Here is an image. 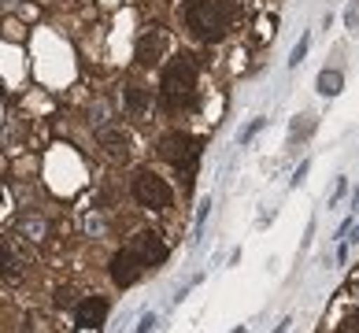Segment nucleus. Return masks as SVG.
Segmentation results:
<instances>
[{
  "instance_id": "nucleus-13",
  "label": "nucleus",
  "mask_w": 359,
  "mask_h": 333,
  "mask_svg": "<svg viewBox=\"0 0 359 333\" xmlns=\"http://www.w3.org/2000/svg\"><path fill=\"white\" fill-rule=\"evenodd\" d=\"M308 45H311V37L304 34L300 41L292 45V52H289V67H300V63H304V56H308Z\"/></svg>"
},
{
  "instance_id": "nucleus-4",
  "label": "nucleus",
  "mask_w": 359,
  "mask_h": 333,
  "mask_svg": "<svg viewBox=\"0 0 359 333\" xmlns=\"http://www.w3.org/2000/svg\"><path fill=\"white\" fill-rule=\"evenodd\" d=\"M134 200L141 208H152V211H163L170 208V200H175V193H170V185L156 175V170H137L134 175Z\"/></svg>"
},
{
  "instance_id": "nucleus-14",
  "label": "nucleus",
  "mask_w": 359,
  "mask_h": 333,
  "mask_svg": "<svg viewBox=\"0 0 359 333\" xmlns=\"http://www.w3.org/2000/svg\"><path fill=\"white\" fill-rule=\"evenodd\" d=\"M52 304H56V308H74V292L63 285V289H56V297H52Z\"/></svg>"
},
{
  "instance_id": "nucleus-16",
  "label": "nucleus",
  "mask_w": 359,
  "mask_h": 333,
  "mask_svg": "<svg viewBox=\"0 0 359 333\" xmlns=\"http://www.w3.org/2000/svg\"><path fill=\"white\" fill-rule=\"evenodd\" d=\"M263 123H267V118H256V123H252V126H248V130H245V133H241V144H248V141H252V137H256V133H259V130H263Z\"/></svg>"
},
{
  "instance_id": "nucleus-15",
  "label": "nucleus",
  "mask_w": 359,
  "mask_h": 333,
  "mask_svg": "<svg viewBox=\"0 0 359 333\" xmlns=\"http://www.w3.org/2000/svg\"><path fill=\"white\" fill-rule=\"evenodd\" d=\"M337 333H359V311H355V315H348V318H344V322L337 326Z\"/></svg>"
},
{
  "instance_id": "nucleus-2",
  "label": "nucleus",
  "mask_w": 359,
  "mask_h": 333,
  "mask_svg": "<svg viewBox=\"0 0 359 333\" xmlns=\"http://www.w3.org/2000/svg\"><path fill=\"white\" fill-rule=\"evenodd\" d=\"M233 22V0H185V26L201 41H222Z\"/></svg>"
},
{
  "instance_id": "nucleus-12",
  "label": "nucleus",
  "mask_w": 359,
  "mask_h": 333,
  "mask_svg": "<svg viewBox=\"0 0 359 333\" xmlns=\"http://www.w3.org/2000/svg\"><path fill=\"white\" fill-rule=\"evenodd\" d=\"M126 108H130V115H144V108H149V89L130 82L126 86Z\"/></svg>"
},
{
  "instance_id": "nucleus-1",
  "label": "nucleus",
  "mask_w": 359,
  "mask_h": 333,
  "mask_svg": "<svg viewBox=\"0 0 359 333\" xmlns=\"http://www.w3.org/2000/svg\"><path fill=\"white\" fill-rule=\"evenodd\" d=\"M196 100V63L189 52L175 56L163 67V78H159V104L167 111H182V108H193Z\"/></svg>"
},
{
  "instance_id": "nucleus-7",
  "label": "nucleus",
  "mask_w": 359,
  "mask_h": 333,
  "mask_svg": "<svg viewBox=\"0 0 359 333\" xmlns=\"http://www.w3.org/2000/svg\"><path fill=\"white\" fill-rule=\"evenodd\" d=\"M130 248H134L137 256L144 259V266H159V263L167 259V245H163V237H159L156 230H141Z\"/></svg>"
},
{
  "instance_id": "nucleus-10",
  "label": "nucleus",
  "mask_w": 359,
  "mask_h": 333,
  "mask_svg": "<svg viewBox=\"0 0 359 333\" xmlns=\"http://www.w3.org/2000/svg\"><path fill=\"white\" fill-rule=\"evenodd\" d=\"M22 274H26V263H22V256L15 252V245L8 241V237H0V278L4 282H22Z\"/></svg>"
},
{
  "instance_id": "nucleus-18",
  "label": "nucleus",
  "mask_w": 359,
  "mask_h": 333,
  "mask_svg": "<svg viewBox=\"0 0 359 333\" xmlns=\"http://www.w3.org/2000/svg\"><path fill=\"white\" fill-rule=\"evenodd\" d=\"M344 22H348V30H355V26H359V4H352V8H348V15H344Z\"/></svg>"
},
{
  "instance_id": "nucleus-3",
  "label": "nucleus",
  "mask_w": 359,
  "mask_h": 333,
  "mask_svg": "<svg viewBox=\"0 0 359 333\" xmlns=\"http://www.w3.org/2000/svg\"><path fill=\"white\" fill-rule=\"evenodd\" d=\"M201 152H204V141L193 137V133H182V130L167 133V137L159 141V156H163L170 167L185 170V175H193V170H196V159H201Z\"/></svg>"
},
{
  "instance_id": "nucleus-5",
  "label": "nucleus",
  "mask_w": 359,
  "mask_h": 333,
  "mask_svg": "<svg viewBox=\"0 0 359 333\" xmlns=\"http://www.w3.org/2000/svg\"><path fill=\"white\" fill-rule=\"evenodd\" d=\"M144 271H149V266H144V259L137 256L134 248H123V252H115V256H111V263H108V274H111V282H115L118 289H130V285H137Z\"/></svg>"
},
{
  "instance_id": "nucleus-17",
  "label": "nucleus",
  "mask_w": 359,
  "mask_h": 333,
  "mask_svg": "<svg viewBox=\"0 0 359 333\" xmlns=\"http://www.w3.org/2000/svg\"><path fill=\"white\" fill-rule=\"evenodd\" d=\"M308 170H311V163H308V159H304V163L297 167V175H292V185H300L304 178H308Z\"/></svg>"
},
{
  "instance_id": "nucleus-11",
  "label": "nucleus",
  "mask_w": 359,
  "mask_h": 333,
  "mask_svg": "<svg viewBox=\"0 0 359 333\" xmlns=\"http://www.w3.org/2000/svg\"><path fill=\"white\" fill-rule=\"evenodd\" d=\"M315 89L323 93V97H337V93L344 89V74L341 71H318V78H315Z\"/></svg>"
},
{
  "instance_id": "nucleus-8",
  "label": "nucleus",
  "mask_w": 359,
  "mask_h": 333,
  "mask_svg": "<svg viewBox=\"0 0 359 333\" xmlns=\"http://www.w3.org/2000/svg\"><path fill=\"white\" fill-rule=\"evenodd\" d=\"M74 318H78V326H82V329L104 326V318H108V300H104V297H86V300H78V304H74Z\"/></svg>"
},
{
  "instance_id": "nucleus-6",
  "label": "nucleus",
  "mask_w": 359,
  "mask_h": 333,
  "mask_svg": "<svg viewBox=\"0 0 359 333\" xmlns=\"http://www.w3.org/2000/svg\"><path fill=\"white\" fill-rule=\"evenodd\" d=\"M163 52H167V37H163V30H156V26L141 30L137 45H134V60H137L141 67L159 63V60H163Z\"/></svg>"
},
{
  "instance_id": "nucleus-19",
  "label": "nucleus",
  "mask_w": 359,
  "mask_h": 333,
  "mask_svg": "<svg viewBox=\"0 0 359 333\" xmlns=\"http://www.w3.org/2000/svg\"><path fill=\"white\" fill-rule=\"evenodd\" d=\"M152 329H156V315H144L141 326H137V333H152Z\"/></svg>"
},
{
  "instance_id": "nucleus-20",
  "label": "nucleus",
  "mask_w": 359,
  "mask_h": 333,
  "mask_svg": "<svg viewBox=\"0 0 359 333\" xmlns=\"http://www.w3.org/2000/svg\"><path fill=\"white\" fill-rule=\"evenodd\" d=\"M233 333H248V329H241V326H237V329H233Z\"/></svg>"
},
{
  "instance_id": "nucleus-9",
  "label": "nucleus",
  "mask_w": 359,
  "mask_h": 333,
  "mask_svg": "<svg viewBox=\"0 0 359 333\" xmlns=\"http://www.w3.org/2000/svg\"><path fill=\"white\" fill-rule=\"evenodd\" d=\"M100 149L108 152L111 159H130V149H134V141H130V133L123 126H100Z\"/></svg>"
}]
</instances>
